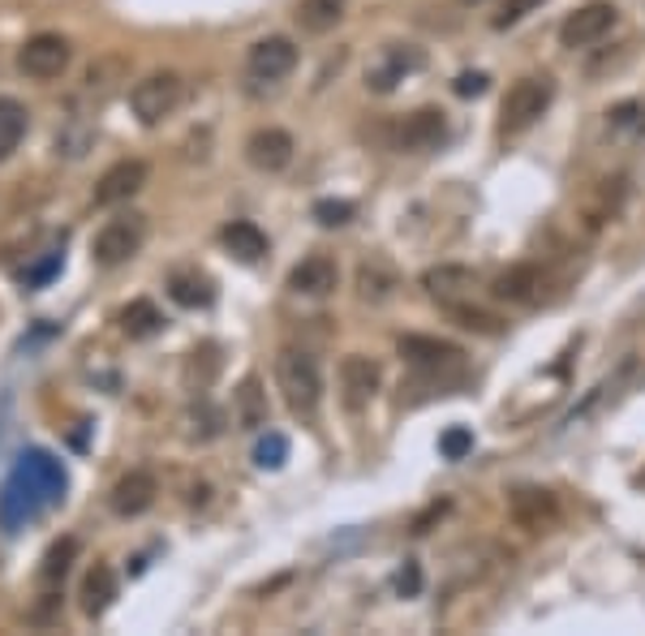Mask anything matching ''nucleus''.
<instances>
[{"instance_id": "obj_35", "label": "nucleus", "mask_w": 645, "mask_h": 636, "mask_svg": "<svg viewBox=\"0 0 645 636\" xmlns=\"http://www.w3.org/2000/svg\"><path fill=\"white\" fill-rule=\"evenodd\" d=\"M452 91H456L460 99L482 96V91H487V74H460V78L452 82Z\"/></svg>"}, {"instance_id": "obj_38", "label": "nucleus", "mask_w": 645, "mask_h": 636, "mask_svg": "<svg viewBox=\"0 0 645 636\" xmlns=\"http://www.w3.org/2000/svg\"><path fill=\"white\" fill-rule=\"evenodd\" d=\"M460 4H478V0H460Z\"/></svg>"}, {"instance_id": "obj_27", "label": "nucleus", "mask_w": 645, "mask_h": 636, "mask_svg": "<svg viewBox=\"0 0 645 636\" xmlns=\"http://www.w3.org/2000/svg\"><path fill=\"white\" fill-rule=\"evenodd\" d=\"M26 125H31L26 108H22L18 99H0V164H4L13 150L22 147V138H26Z\"/></svg>"}, {"instance_id": "obj_26", "label": "nucleus", "mask_w": 645, "mask_h": 636, "mask_svg": "<svg viewBox=\"0 0 645 636\" xmlns=\"http://www.w3.org/2000/svg\"><path fill=\"white\" fill-rule=\"evenodd\" d=\"M121 332H125L130 341H151V336H159V332H164V314H159V305L147 301V297L130 301V305L121 310Z\"/></svg>"}, {"instance_id": "obj_11", "label": "nucleus", "mask_w": 645, "mask_h": 636, "mask_svg": "<svg viewBox=\"0 0 645 636\" xmlns=\"http://www.w3.org/2000/svg\"><path fill=\"white\" fill-rule=\"evenodd\" d=\"M508 516H512L521 529L543 534V529H551V525L559 521V503H555V494L543 487H516L508 494Z\"/></svg>"}, {"instance_id": "obj_1", "label": "nucleus", "mask_w": 645, "mask_h": 636, "mask_svg": "<svg viewBox=\"0 0 645 636\" xmlns=\"http://www.w3.org/2000/svg\"><path fill=\"white\" fill-rule=\"evenodd\" d=\"M60 499H65V469L48 451H31V456H22V465L13 469V478L0 490V521L4 525L31 521Z\"/></svg>"}, {"instance_id": "obj_33", "label": "nucleus", "mask_w": 645, "mask_h": 636, "mask_svg": "<svg viewBox=\"0 0 645 636\" xmlns=\"http://www.w3.org/2000/svg\"><path fill=\"white\" fill-rule=\"evenodd\" d=\"M440 451H444L447 460H465L474 451V435L465 426H452V431H444V439H440Z\"/></svg>"}, {"instance_id": "obj_21", "label": "nucleus", "mask_w": 645, "mask_h": 636, "mask_svg": "<svg viewBox=\"0 0 645 636\" xmlns=\"http://www.w3.org/2000/svg\"><path fill=\"white\" fill-rule=\"evenodd\" d=\"M345 9L348 0H298L293 18H298V26L305 35H327V31H336L345 22Z\"/></svg>"}, {"instance_id": "obj_23", "label": "nucleus", "mask_w": 645, "mask_h": 636, "mask_svg": "<svg viewBox=\"0 0 645 636\" xmlns=\"http://www.w3.org/2000/svg\"><path fill=\"white\" fill-rule=\"evenodd\" d=\"M413 69H422V52L418 48H400V44H392V48L383 52V65L379 69H370L366 74V82L375 87V91H392L404 74H413Z\"/></svg>"}, {"instance_id": "obj_37", "label": "nucleus", "mask_w": 645, "mask_h": 636, "mask_svg": "<svg viewBox=\"0 0 645 636\" xmlns=\"http://www.w3.org/2000/svg\"><path fill=\"white\" fill-rule=\"evenodd\" d=\"M397 585L404 589V593H418V585H422V572H418V564H404V572L397 577Z\"/></svg>"}, {"instance_id": "obj_36", "label": "nucleus", "mask_w": 645, "mask_h": 636, "mask_svg": "<svg viewBox=\"0 0 645 636\" xmlns=\"http://www.w3.org/2000/svg\"><path fill=\"white\" fill-rule=\"evenodd\" d=\"M56 271H60V254H52V258H44L35 271H26V284H31V289H40V284H48Z\"/></svg>"}, {"instance_id": "obj_32", "label": "nucleus", "mask_w": 645, "mask_h": 636, "mask_svg": "<svg viewBox=\"0 0 645 636\" xmlns=\"http://www.w3.org/2000/svg\"><path fill=\"white\" fill-rule=\"evenodd\" d=\"M285 456H289V439H285V435H267V439L254 447V460H258L263 469H280Z\"/></svg>"}, {"instance_id": "obj_16", "label": "nucleus", "mask_w": 645, "mask_h": 636, "mask_svg": "<svg viewBox=\"0 0 645 636\" xmlns=\"http://www.w3.org/2000/svg\"><path fill=\"white\" fill-rule=\"evenodd\" d=\"M341 284V267L327 254H305L298 267L289 271V289L298 297H327Z\"/></svg>"}, {"instance_id": "obj_4", "label": "nucleus", "mask_w": 645, "mask_h": 636, "mask_svg": "<svg viewBox=\"0 0 645 636\" xmlns=\"http://www.w3.org/2000/svg\"><path fill=\"white\" fill-rule=\"evenodd\" d=\"M147 245V215L143 211H116L91 242L96 267H121L130 258H138V249Z\"/></svg>"}, {"instance_id": "obj_15", "label": "nucleus", "mask_w": 645, "mask_h": 636, "mask_svg": "<svg viewBox=\"0 0 645 636\" xmlns=\"http://www.w3.org/2000/svg\"><path fill=\"white\" fill-rule=\"evenodd\" d=\"M341 388H345L348 409L370 404L375 392L383 388V366L375 357H366V353H348L345 361H341Z\"/></svg>"}, {"instance_id": "obj_28", "label": "nucleus", "mask_w": 645, "mask_h": 636, "mask_svg": "<svg viewBox=\"0 0 645 636\" xmlns=\"http://www.w3.org/2000/svg\"><path fill=\"white\" fill-rule=\"evenodd\" d=\"M444 310L465 327V332H478V336H499V332H503V319H499V314L478 310V305H469V301H452Z\"/></svg>"}, {"instance_id": "obj_5", "label": "nucleus", "mask_w": 645, "mask_h": 636, "mask_svg": "<svg viewBox=\"0 0 645 636\" xmlns=\"http://www.w3.org/2000/svg\"><path fill=\"white\" fill-rule=\"evenodd\" d=\"M181 99H186V78H181L177 69H155V74L138 78V82L130 87V108H134V116H138L143 125L168 121V116L181 108Z\"/></svg>"}, {"instance_id": "obj_24", "label": "nucleus", "mask_w": 645, "mask_h": 636, "mask_svg": "<svg viewBox=\"0 0 645 636\" xmlns=\"http://www.w3.org/2000/svg\"><path fill=\"white\" fill-rule=\"evenodd\" d=\"M82 611L91 615V620H100L103 611L116 602V572L108 568V564H96L87 577H82Z\"/></svg>"}, {"instance_id": "obj_31", "label": "nucleus", "mask_w": 645, "mask_h": 636, "mask_svg": "<svg viewBox=\"0 0 645 636\" xmlns=\"http://www.w3.org/2000/svg\"><path fill=\"white\" fill-rule=\"evenodd\" d=\"M538 4H543V0H499V13L491 18V26H496V31H508V26L525 22V18H530Z\"/></svg>"}, {"instance_id": "obj_3", "label": "nucleus", "mask_w": 645, "mask_h": 636, "mask_svg": "<svg viewBox=\"0 0 645 636\" xmlns=\"http://www.w3.org/2000/svg\"><path fill=\"white\" fill-rule=\"evenodd\" d=\"M555 99V78L551 74H530L521 82L508 87V96L499 103V134H525L530 125H538Z\"/></svg>"}, {"instance_id": "obj_22", "label": "nucleus", "mask_w": 645, "mask_h": 636, "mask_svg": "<svg viewBox=\"0 0 645 636\" xmlns=\"http://www.w3.org/2000/svg\"><path fill=\"white\" fill-rule=\"evenodd\" d=\"M233 417L242 431H263L267 426V392L258 383V375H246L242 388L233 392Z\"/></svg>"}, {"instance_id": "obj_25", "label": "nucleus", "mask_w": 645, "mask_h": 636, "mask_svg": "<svg viewBox=\"0 0 645 636\" xmlns=\"http://www.w3.org/2000/svg\"><path fill=\"white\" fill-rule=\"evenodd\" d=\"M397 271L383 263V258H370V263H362L357 267V297L362 301H370V305H379V301H388V297L397 293Z\"/></svg>"}, {"instance_id": "obj_29", "label": "nucleus", "mask_w": 645, "mask_h": 636, "mask_svg": "<svg viewBox=\"0 0 645 636\" xmlns=\"http://www.w3.org/2000/svg\"><path fill=\"white\" fill-rule=\"evenodd\" d=\"M74 555H78V542H74V538L52 542L48 555H44V568H40V581H44V585L65 581V572H69V564H74Z\"/></svg>"}, {"instance_id": "obj_34", "label": "nucleus", "mask_w": 645, "mask_h": 636, "mask_svg": "<svg viewBox=\"0 0 645 636\" xmlns=\"http://www.w3.org/2000/svg\"><path fill=\"white\" fill-rule=\"evenodd\" d=\"M607 116H611V125H615V130H633V134L645 130V108L642 103H620V108H611Z\"/></svg>"}, {"instance_id": "obj_14", "label": "nucleus", "mask_w": 645, "mask_h": 636, "mask_svg": "<svg viewBox=\"0 0 645 636\" xmlns=\"http://www.w3.org/2000/svg\"><path fill=\"white\" fill-rule=\"evenodd\" d=\"M293 134L289 130H276V125H267V130H254L246 138V159L258 168V172H285L289 164H293Z\"/></svg>"}, {"instance_id": "obj_30", "label": "nucleus", "mask_w": 645, "mask_h": 636, "mask_svg": "<svg viewBox=\"0 0 645 636\" xmlns=\"http://www.w3.org/2000/svg\"><path fill=\"white\" fill-rule=\"evenodd\" d=\"M353 215H357V207L345 202V198H319V202H314V220H319L323 228H341Z\"/></svg>"}, {"instance_id": "obj_12", "label": "nucleus", "mask_w": 645, "mask_h": 636, "mask_svg": "<svg viewBox=\"0 0 645 636\" xmlns=\"http://www.w3.org/2000/svg\"><path fill=\"white\" fill-rule=\"evenodd\" d=\"M155 494H159L155 473H147V469H130L116 487L108 490V507H112L121 521H134V516H143V512L155 507Z\"/></svg>"}, {"instance_id": "obj_7", "label": "nucleus", "mask_w": 645, "mask_h": 636, "mask_svg": "<svg viewBox=\"0 0 645 636\" xmlns=\"http://www.w3.org/2000/svg\"><path fill=\"white\" fill-rule=\"evenodd\" d=\"M615 22H620V9H615L611 0H590V4H581V9H572V13L564 18L559 44L572 52L594 48V44H602V40L615 31Z\"/></svg>"}, {"instance_id": "obj_20", "label": "nucleus", "mask_w": 645, "mask_h": 636, "mask_svg": "<svg viewBox=\"0 0 645 636\" xmlns=\"http://www.w3.org/2000/svg\"><path fill=\"white\" fill-rule=\"evenodd\" d=\"M220 242H224V249H229L233 258H242V263H258V258L271 249L267 233H263L258 224H249V220L224 224V228H220Z\"/></svg>"}, {"instance_id": "obj_18", "label": "nucleus", "mask_w": 645, "mask_h": 636, "mask_svg": "<svg viewBox=\"0 0 645 636\" xmlns=\"http://www.w3.org/2000/svg\"><path fill=\"white\" fill-rule=\"evenodd\" d=\"M491 293H496L499 301H512V305H530L534 297L543 293V271H538L534 263H516V267H508L503 276H496Z\"/></svg>"}, {"instance_id": "obj_2", "label": "nucleus", "mask_w": 645, "mask_h": 636, "mask_svg": "<svg viewBox=\"0 0 645 636\" xmlns=\"http://www.w3.org/2000/svg\"><path fill=\"white\" fill-rule=\"evenodd\" d=\"M276 388L285 395L289 413L310 422L323 404V370H319V357L305 353V348H280L276 353Z\"/></svg>"}, {"instance_id": "obj_17", "label": "nucleus", "mask_w": 645, "mask_h": 636, "mask_svg": "<svg viewBox=\"0 0 645 636\" xmlns=\"http://www.w3.org/2000/svg\"><path fill=\"white\" fill-rule=\"evenodd\" d=\"M422 289L435 297L440 305H452V301H465V297L478 289V271L474 267H460V263H440V267L422 271Z\"/></svg>"}, {"instance_id": "obj_10", "label": "nucleus", "mask_w": 645, "mask_h": 636, "mask_svg": "<svg viewBox=\"0 0 645 636\" xmlns=\"http://www.w3.org/2000/svg\"><path fill=\"white\" fill-rule=\"evenodd\" d=\"M151 168L143 159H116L100 181H96V207H125L130 198H138L147 190Z\"/></svg>"}, {"instance_id": "obj_6", "label": "nucleus", "mask_w": 645, "mask_h": 636, "mask_svg": "<svg viewBox=\"0 0 645 636\" xmlns=\"http://www.w3.org/2000/svg\"><path fill=\"white\" fill-rule=\"evenodd\" d=\"M74 65V44L56 31H44V35H31L22 48H18V69L31 78V82H56L65 78Z\"/></svg>"}, {"instance_id": "obj_8", "label": "nucleus", "mask_w": 645, "mask_h": 636, "mask_svg": "<svg viewBox=\"0 0 645 636\" xmlns=\"http://www.w3.org/2000/svg\"><path fill=\"white\" fill-rule=\"evenodd\" d=\"M298 69V44L289 35H267L246 52V74L254 82H285Z\"/></svg>"}, {"instance_id": "obj_13", "label": "nucleus", "mask_w": 645, "mask_h": 636, "mask_svg": "<svg viewBox=\"0 0 645 636\" xmlns=\"http://www.w3.org/2000/svg\"><path fill=\"white\" fill-rule=\"evenodd\" d=\"M447 138V116L440 108H418L400 121L397 130V150L409 155H422V150H435Z\"/></svg>"}, {"instance_id": "obj_9", "label": "nucleus", "mask_w": 645, "mask_h": 636, "mask_svg": "<svg viewBox=\"0 0 645 636\" xmlns=\"http://www.w3.org/2000/svg\"><path fill=\"white\" fill-rule=\"evenodd\" d=\"M397 353L413 366V370H422V375H444V370H460V361H465V353H460V344L452 341H440V336H400L397 341Z\"/></svg>"}, {"instance_id": "obj_19", "label": "nucleus", "mask_w": 645, "mask_h": 636, "mask_svg": "<svg viewBox=\"0 0 645 636\" xmlns=\"http://www.w3.org/2000/svg\"><path fill=\"white\" fill-rule=\"evenodd\" d=\"M168 297L181 310H207L215 301V284H211V276H202L199 267H177L168 276Z\"/></svg>"}]
</instances>
